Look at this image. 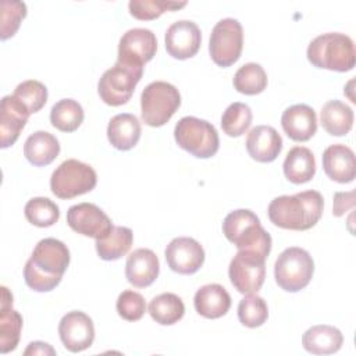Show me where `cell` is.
Here are the masks:
<instances>
[{
	"instance_id": "cell-1",
	"label": "cell",
	"mask_w": 356,
	"mask_h": 356,
	"mask_svg": "<svg viewBox=\"0 0 356 356\" xmlns=\"http://www.w3.org/2000/svg\"><path fill=\"white\" fill-rule=\"evenodd\" d=\"M70 264L67 245L56 238H44L38 242L24 268L26 285L36 292L54 289Z\"/></svg>"
},
{
	"instance_id": "cell-2",
	"label": "cell",
	"mask_w": 356,
	"mask_h": 356,
	"mask_svg": "<svg viewBox=\"0 0 356 356\" xmlns=\"http://www.w3.org/2000/svg\"><path fill=\"white\" fill-rule=\"evenodd\" d=\"M324 199L317 191H303L295 195H282L268 204L270 221L284 229L306 231L321 218Z\"/></svg>"
},
{
	"instance_id": "cell-3",
	"label": "cell",
	"mask_w": 356,
	"mask_h": 356,
	"mask_svg": "<svg viewBox=\"0 0 356 356\" xmlns=\"http://www.w3.org/2000/svg\"><path fill=\"white\" fill-rule=\"evenodd\" d=\"M222 232L238 250L256 252L264 257L271 252L273 241L270 234L261 227L259 217L248 209L231 211L224 218Z\"/></svg>"
},
{
	"instance_id": "cell-4",
	"label": "cell",
	"mask_w": 356,
	"mask_h": 356,
	"mask_svg": "<svg viewBox=\"0 0 356 356\" xmlns=\"http://www.w3.org/2000/svg\"><path fill=\"white\" fill-rule=\"evenodd\" d=\"M306 54L307 60L317 68L346 72L355 67V44L345 33L318 35L309 43Z\"/></svg>"
},
{
	"instance_id": "cell-5",
	"label": "cell",
	"mask_w": 356,
	"mask_h": 356,
	"mask_svg": "<svg viewBox=\"0 0 356 356\" xmlns=\"http://www.w3.org/2000/svg\"><path fill=\"white\" fill-rule=\"evenodd\" d=\"M181 106L178 89L164 81L149 83L140 95L142 121L149 127H163Z\"/></svg>"
},
{
	"instance_id": "cell-6",
	"label": "cell",
	"mask_w": 356,
	"mask_h": 356,
	"mask_svg": "<svg viewBox=\"0 0 356 356\" xmlns=\"http://www.w3.org/2000/svg\"><path fill=\"white\" fill-rule=\"evenodd\" d=\"M177 145L197 159L213 157L220 146L217 129L206 120L196 117L181 118L174 128Z\"/></svg>"
},
{
	"instance_id": "cell-7",
	"label": "cell",
	"mask_w": 356,
	"mask_h": 356,
	"mask_svg": "<svg viewBox=\"0 0 356 356\" xmlns=\"http://www.w3.org/2000/svg\"><path fill=\"white\" fill-rule=\"evenodd\" d=\"M314 273L310 253L302 248H286L275 260L274 278L286 292H298L309 285Z\"/></svg>"
},
{
	"instance_id": "cell-8",
	"label": "cell",
	"mask_w": 356,
	"mask_h": 356,
	"mask_svg": "<svg viewBox=\"0 0 356 356\" xmlns=\"http://www.w3.org/2000/svg\"><path fill=\"white\" fill-rule=\"evenodd\" d=\"M97 184L96 171L75 159L63 161L51 174L50 189L60 199H72L95 189Z\"/></svg>"
},
{
	"instance_id": "cell-9",
	"label": "cell",
	"mask_w": 356,
	"mask_h": 356,
	"mask_svg": "<svg viewBox=\"0 0 356 356\" xmlns=\"http://www.w3.org/2000/svg\"><path fill=\"white\" fill-rule=\"evenodd\" d=\"M142 75L143 67H134L117 61L99 79L97 92L100 99L113 107L128 103Z\"/></svg>"
},
{
	"instance_id": "cell-10",
	"label": "cell",
	"mask_w": 356,
	"mask_h": 356,
	"mask_svg": "<svg viewBox=\"0 0 356 356\" xmlns=\"http://www.w3.org/2000/svg\"><path fill=\"white\" fill-rule=\"evenodd\" d=\"M243 47L242 25L235 18L218 21L210 35L209 51L218 67H229L238 61Z\"/></svg>"
},
{
	"instance_id": "cell-11",
	"label": "cell",
	"mask_w": 356,
	"mask_h": 356,
	"mask_svg": "<svg viewBox=\"0 0 356 356\" xmlns=\"http://www.w3.org/2000/svg\"><path fill=\"white\" fill-rule=\"evenodd\" d=\"M266 259L249 250H238L228 267L229 281L241 293H256L266 278Z\"/></svg>"
},
{
	"instance_id": "cell-12",
	"label": "cell",
	"mask_w": 356,
	"mask_h": 356,
	"mask_svg": "<svg viewBox=\"0 0 356 356\" xmlns=\"http://www.w3.org/2000/svg\"><path fill=\"white\" fill-rule=\"evenodd\" d=\"M156 50V35L146 28H134L121 36L117 61L134 67H143L154 57Z\"/></svg>"
},
{
	"instance_id": "cell-13",
	"label": "cell",
	"mask_w": 356,
	"mask_h": 356,
	"mask_svg": "<svg viewBox=\"0 0 356 356\" xmlns=\"http://www.w3.org/2000/svg\"><path fill=\"white\" fill-rule=\"evenodd\" d=\"M67 222L75 232L95 239L107 236L113 228L108 216L96 204L86 202L74 204L68 209Z\"/></svg>"
},
{
	"instance_id": "cell-14",
	"label": "cell",
	"mask_w": 356,
	"mask_h": 356,
	"mask_svg": "<svg viewBox=\"0 0 356 356\" xmlns=\"http://www.w3.org/2000/svg\"><path fill=\"white\" fill-rule=\"evenodd\" d=\"M58 335L67 350L72 353L82 352L92 346L95 339V327L92 318L79 310L68 312L58 324Z\"/></svg>"
},
{
	"instance_id": "cell-15",
	"label": "cell",
	"mask_w": 356,
	"mask_h": 356,
	"mask_svg": "<svg viewBox=\"0 0 356 356\" xmlns=\"http://www.w3.org/2000/svg\"><path fill=\"white\" fill-rule=\"evenodd\" d=\"M168 267L178 274H195L204 263L202 245L189 236L174 238L164 252Z\"/></svg>"
},
{
	"instance_id": "cell-16",
	"label": "cell",
	"mask_w": 356,
	"mask_h": 356,
	"mask_svg": "<svg viewBox=\"0 0 356 356\" xmlns=\"http://www.w3.org/2000/svg\"><path fill=\"white\" fill-rule=\"evenodd\" d=\"M164 40L165 50L171 57L177 60H186L199 51L202 33L195 22L181 19L168 26Z\"/></svg>"
},
{
	"instance_id": "cell-17",
	"label": "cell",
	"mask_w": 356,
	"mask_h": 356,
	"mask_svg": "<svg viewBox=\"0 0 356 356\" xmlns=\"http://www.w3.org/2000/svg\"><path fill=\"white\" fill-rule=\"evenodd\" d=\"M160 263L156 253L146 248L135 249L127 259L125 275L131 285L146 288L159 277Z\"/></svg>"
},
{
	"instance_id": "cell-18",
	"label": "cell",
	"mask_w": 356,
	"mask_h": 356,
	"mask_svg": "<svg viewBox=\"0 0 356 356\" xmlns=\"http://www.w3.org/2000/svg\"><path fill=\"white\" fill-rule=\"evenodd\" d=\"M249 156L259 163L274 161L282 150V138L270 125H257L250 129L246 138Z\"/></svg>"
},
{
	"instance_id": "cell-19",
	"label": "cell",
	"mask_w": 356,
	"mask_h": 356,
	"mask_svg": "<svg viewBox=\"0 0 356 356\" xmlns=\"http://www.w3.org/2000/svg\"><path fill=\"white\" fill-rule=\"evenodd\" d=\"M281 125L289 139L306 142L317 131V115L307 104H293L282 113Z\"/></svg>"
},
{
	"instance_id": "cell-20",
	"label": "cell",
	"mask_w": 356,
	"mask_h": 356,
	"mask_svg": "<svg viewBox=\"0 0 356 356\" xmlns=\"http://www.w3.org/2000/svg\"><path fill=\"white\" fill-rule=\"evenodd\" d=\"M31 113L13 96H4L0 104V134L1 149L15 143L24 129Z\"/></svg>"
},
{
	"instance_id": "cell-21",
	"label": "cell",
	"mask_w": 356,
	"mask_h": 356,
	"mask_svg": "<svg viewBox=\"0 0 356 356\" xmlns=\"http://www.w3.org/2000/svg\"><path fill=\"white\" fill-rule=\"evenodd\" d=\"M323 168L327 177L335 182H352L356 174L353 150L342 143L328 146L323 153Z\"/></svg>"
},
{
	"instance_id": "cell-22",
	"label": "cell",
	"mask_w": 356,
	"mask_h": 356,
	"mask_svg": "<svg viewBox=\"0 0 356 356\" xmlns=\"http://www.w3.org/2000/svg\"><path fill=\"white\" fill-rule=\"evenodd\" d=\"M22 328L21 314L13 309V295L6 286H1L0 305V353L14 350L19 342Z\"/></svg>"
},
{
	"instance_id": "cell-23",
	"label": "cell",
	"mask_w": 356,
	"mask_h": 356,
	"mask_svg": "<svg viewBox=\"0 0 356 356\" xmlns=\"http://www.w3.org/2000/svg\"><path fill=\"white\" fill-rule=\"evenodd\" d=\"M196 312L206 318H220L231 307V296L220 284H207L200 286L193 298Z\"/></svg>"
},
{
	"instance_id": "cell-24",
	"label": "cell",
	"mask_w": 356,
	"mask_h": 356,
	"mask_svg": "<svg viewBox=\"0 0 356 356\" xmlns=\"http://www.w3.org/2000/svg\"><path fill=\"white\" fill-rule=\"evenodd\" d=\"M140 122L129 113L114 115L107 125V138L111 146L118 150H131L136 146L140 138Z\"/></svg>"
},
{
	"instance_id": "cell-25",
	"label": "cell",
	"mask_w": 356,
	"mask_h": 356,
	"mask_svg": "<svg viewBox=\"0 0 356 356\" xmlns=\"http://www.w3.org/2000/svg\"><path fill=\"white\" fill-rule=\"evenodd\" d=\"M343 343L342 332L327 324L309 328L302 337L303 348L313 355H331L341 349Z\"/></svg>"
},
{
	"instance_id": "cell-26",
	"label": "cell",
	"mask_w": 356,
	"mask_h": 356,
	"mask_svg": "<svg viewBox=\"0 0 356 356\" xmlns=\"http://www.w3.org/2000/svg\"><path fill=\"white\" fill-rule=\"evenodd\" d=\"M60 153V143L54 135L46 131H36L28 136L24 145L26 160L36 165L44 167L56 160Z\"/></svg>"
},
{
	"instance_id": "cell-27",
	"label": "cell",
	"mask_w": 356,
	"mask_h": 356,
	"mask_svg": "<svg viewBox=\"0 0 356 356\" xmlns=\"http://www.w3.org/2000/svg\"><path fill=\"white\" fill-rule=\"evenodd\" d=\"M284 174L292 184L309 182L316 174V159L305 146L292 147L284 160Z\"/></svg>"
},
{
	"instance_id": "cell-28",
	"label": "cell",
	"mask_w": 356,
	"mask_h": 356,
	"mask_svg": "<svg viewBox=\"0 0 356 356\" xmlns=\"http://www.w3.org/2000/svg\"><path fill=\"white\" fill-rule=\"evenodd\" d=\"M320 121L330 135L343 136L352 129L353 111L341 100H328L321 108Z\"/></svg>"
},
{
	"instance_id": "cell-29",
	"label": "cell",
	"mask_w": 356,
	"mask_h": 356,
	"mask_svg": "<svg viewBox=\"0 0 356 356\" xmlns=\"http://www.w3.org/2000/svg\"><path fill=\"white\" fill-rule=\"evenodd\" d=\"M132 242L134 234L131 228L113 225L107 236L96 239V252L102 260H118L129 252Z\"/></svg>"
},
{
	"instance_id": "cell-30",
	"label": "cell",
	"mask_w": 356,
	"mask_h": 356,
	"mask_svg": "<svg viewBox=\"0 0 356 356\" xmlns=\"http://www.w3.org/2000/svg\"><path fill=\"white\" fill-rule=\"evenodd\" d=\"M149 314L156 323L161 325H172L184 317L185 305L182 299L175 293H160L150 300Z\"/></svg>"
},
{
	"instance_id": "cell-31",
	"label": "cell",
	"mask_w": 356,
	"mask_h": 356,
	"mask_svg": "<svg viewBox=\"0 0 356 356\" xmlns=\"http://www.w3.org/2000/svg\"><path fill=\"white\" fill-rule=\"evenodd\" d=\"M83 121V108L74 99H61L50 110V122L61 132H74Z\"/></svg>"
},
{
	"instance_id": "cell-32",
	"label": "cell",
	"mask_w": 356,
	"mask_h": 356,
	"mask_svg": "<svg viewBox=\"0 0 356 356\" xmlns=\"http://www.w3.org/2000/svg\"><path fill=\"white\" fill-rule=\"evenodd\" d=\"M234 88L243 95H259L267 86V74L257 63L243 64L234 75Z\"/></svg>"
},
{
	"instance_id": "cell-33",
	"label": "cell",
	"mask_w": 356,
	"mask_h": 356,
	"mask_svg": "<svg viewBox=\"0 0 356 356\" xmlns=\"http://www.w3.org/2000/svg\"><path fill=\"white\" fill-rule=\"evenodd\" d=\"M24 213L32 225L40 228L51 227L60 218L58 206L49 197H32L26 202Z\"/></svg>"
},
{
	"instance_id": "cell-34",
	"label": "cell",
	"mask_w": 356,
	"mask_h": 356,
	"mask_svg": "<svg viewBox=\"0 0 356 356\" xmlns=\"http://www.w3.org/2000/svg\"><path fill=\"white\" fill-rule=\"evenodd\" d=\"M252 124V110L248 104L235 102L229 104L221 117L222 131L232 138L243 135Z\"/></svg>"
},
{
	"instance_id": "cell-35",
	"label": "cell",
	"mask_w": 356,
	"mask_h": 356,
	"mask_svg": "<svg viewBox=\"0 0 356 356\" xmlns=\"http://www.w3.org/2000/svg\"><path fill=\"white\" fill-rule=\"evenodd\" d=\"M268 317V307L266 300L254 293H248L238 305V318L249 328L263 325Z\"/></svg>"
},
{
	"instance_id": "cell-36",
	"label": "cell",
	"mask_w": 356,
	"mask_h": 356,
	"mask_svg": "<svg viewBox=\"0 0 356 356\" xmlns=\"http://www.w3.org/2000/svg\"><path fill=\"white\" fill-rule=\"evenodd\" d=\"M13 96L31 113H38L47 102V88L35 79H28L17 85Z\"/></svg>"
},
{
	"instance_id": "cell-37",
	"label": "cell",
	"mask_w": 356,
	"mask_h": 356,
	"mask_svg": "<svg viewBox=\"0 0 356 356\" xmlns=\"http://www.w3.org/2000/svg\"><path fill=\"white\" fill-rule=\"evenodd\" d=\"M186 6V1H170V0H131L128 3L129 13L134 18L149 21L159 18L165 11L179 10Z\"/></svg>"
},
{
	"instance_id": "cell-38",
	"label": "cell",
	"mask_w": 356,
	"mask_h": 356,
	"mask_svg": "<svg viewBox=\"0 0 356 356\" xmlns=\"http://www.w3.org/2000/svg\"><path fill=\"white\" fill-rule=\"evenodd\" d=\"M0 10H1L0 39L7 40L8 38H13L17 33L21 21L26 15V6L22 1L3 0L0 3Z\"/></svg>"
},
{
	"instance_id": "cell-39",
	"label": "cell",
	"mask_w": 356,
	"mask_h": 356,
	"mask_svg": "<svg viewBox=\"0 0 356 356\" xmlns=\"http://www.w3.org/2000/svg\"><path fill=\"white\" fill-rule=\"evenodd\" d=\"M118 316L127 321H138L146 312V302L143 296L135 291H122L117 299Z\"/></svg>"
},
{
	"instance_id": "cell-40",
	"label": "cell",
	"mask_w": 356,
	"mask_h": 356,
	"mask_svg": "<svg viewBox=\"0 0 356 356\" xmlns=\"http://www.w3.org/2000/svg\"><path fill=\"white\" fill-rule=\"evenodd\" d=\"M355 206V191L349 192H335L334 193V207L332 214L335 217H341L346 213V210Z\"/></svg>"
},
{
	"instance_id": "cell-41",
	"label": "cell",
	"mask_w": 356,
	"mask_h": 356,
	"mask_svg": "<svg viewBox=\"0 0 356 356\" xmlns=\"http://www.w3.org/2000/svg\"><path fill=\"white\" fill-rule=\"evenodd\" d=\"M24 355L25 356H28V355H44L46 356V355H56V350L46 342L35 341V342H31L28 345Z\"/></svg>"
}]
</instances>
